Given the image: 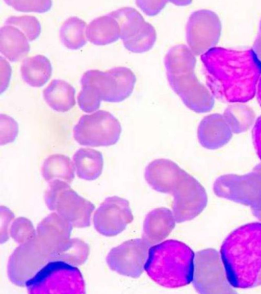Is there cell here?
<instances>
[{
	"mask_svg": "<svg viewBox=\"0 0 261 294\" xmlns=\"http://www.w3.org/2000/svg\"><path fill=\"white\" fill-rule=\"evenodd\" d=\"M208 89L225 103H242L256 94L261 64L252 50L214 47L201 55Z\"/></svg>",
	"mask_w": 261,
	"mask_h": 294,
	"instance_id": "1",
	"label": "cell"
},
{
	"mask_svg": "<svg viewBox=\"0 0 261 294\" xmlns=\"http://www.w3.org/2000/svg\"><path fill=\"white\" fill-rule=\"evenodd\" d=\"M220 252L231 286L246 289L261 285V223L235 229L224 240Z\"/></svg>",
	"mask_w": 261,
	"mask_h": 294,
	"instance_id": "2",
	"label": "cell"
},
{
	"mask_svg": "<svg viewBox=\"0 0 261 294\" xmlns=\"http://www.w3.org/2000/svg\"><path fill=\"white\" fill-rule=\"evenodd\" d=\"M196 59L188 46L176 45L169 50L165 65L169 84L184 104L197 113H206L214 105V97L194 73Z\"/></svg>",
	"mask_w": 261,
	"mask_h": 294,
	"instance_id": "3",
	"label": "cell"
},
{
	"mask_svg": "<svg viewBox=\"0 0 261 294\" xmlns=\"http://www.w3.org/2000/svg\"><path fill=\"white\" fill-rule=\"evenodd\" d=\"M194 256L186 244L167 240L150 248L145 269L149 277L162 286H184L192 281Z\"/></svg>",
	"mask_w": 261,
	"mask_h": 294,
	"instance_id": "4",
	"label": "cell"
},
{
	"mask_svg": "<svg viewBox=\"0 0 261 294\" xmlns=\"http://www.w3.org/2000/svg\"><path fill=\"white\" fill-rule=\"evenodd\" d=\"M31 293H84L85 284L76 266L50 260L26 283Z\"/></svg>",
	"mask_w": 261,
	"mask_h": 294,
	"instance_id": "5",
	"label": "cell"
},
{
	"mask_svg": "<svg viewBox=\"0 0 261 294\" xmlns=\"http://www.w3.org/2000/svg\"><path fill=\"white\" fill-rule=\"evenodd\" d=\"M44 201L49 210L57 212L73 227L82 228L90 225L94 205L79 195L69 183L60 180L49 182Z\"/></svg>",
	"mask_w": 261,
	"mask_h": 294,
	"instance_id": "6",
	"label": "cell"
},
{
	"mask_svg": "<svg viewBox=\"0 0 261 294\" xmlns=\"http://www.w3.org/2000/svg\"><path fill=\"white\" fill-rule=\"evenodd\" d=\"M121 131L119 121L113 114L98 110L81 116L73 129V136L81 145L108 146L118 142Z\"/></svg>",
	"mask_w": 261,
	"mask_h": 294,
	"instance_id": "7",
	"label": "cell"
},
{
	"mask_svg": "<svg viewBox=\"0 0 261 294\" xmlns=\"http://www.w3.org/2000/svg\"><path fill=\"white\" fill-rule=\"evenodd\" d=\"M136 81V77L130 69L125 67H116L105 71L88 70L83 75L81 84L94 86L102 101L118 103L131 94Z\"/></svg>",
	"mask_w": 261,
	"mask_h": 294,
	"instance_id": "8",
	"label": "cell"
},
{
	"mask_svg": "<svg viewBox=\"0 0 261 294\" xmlns=\"http://www.w3.org/2000/svg\"><path fill=\"white\" fill-rule=\"evenodd\" d=\"M109 14L118 22L120 38L127 50L142 53L151 48L156 40L155 29L136 9L121 8Z\"/></svg>",
	"mask_w": 261,
	"mask_h": 294,
	"instance_id": "9",
	"label": "cell"
},
{
	"mask_svg": "<svg viewBox=\"0 0 261 294\" xmlns=\"http://www.w3.org/2000/svg\"><path fill=\"white\" fill-rule=\"evenodd\" d=\"M226 276L217 251L206 249L197 252L194 256L193 284L200 293L231 292Z\"/></svg>",
	"mask_w": 261,
	"mask_h": 294,
	"instance_id": "10",
	"label": "cell"
},
{
	"mask_svg": "<svg viewBox=\"0 0 261 294\" xmlns=\"http://www.w3.org/2000/svg\"><path fill=\"white\" fill-rule=\"evenodd\" d=\"M49 261L48 255L35 237L20 244L10 256L7 265L8 278L17 286H25Z\"/></svg>",
	"mask_w": 261,
	"mask_h": 294,
	"instance_id": "11",
	"label": "cell"
},
{
	"mask_svg": "<svg viewBox=\"0 0 261 294\" xmlns=\"http://www.w3.org/2000/svg\"><path fill=\"white\" fill-rule=\"evenodd\" d=\"M213 190L219 197L252 208L261 201V174L254 170L244 175L221 176L215 181Z\"/></svg>",
	"mask_w": 261,
	"mask_h": 294,
	"instance_id": "12",
	"label": "cell"
},
{
	"mask_svg": "<svg viewBox=\"0 0 261 294\" xmlns=\"http://www.w3.org/2000/svg\"><path fill=\"white\" fill-rule=\"evenodd\" d=\"M221 23L213 12L199 10L190 16L186 27L188 47L194 55H203L215 47L221 33Z\"/></svg>",
	"mask_w": 261,
	"mask_h": 294,
	"instance_id": "13",
	"label": "cell"
},
{
	"mask_svg": "<svg viewBox=\"0 0 261 294\" xmlns=\"http://www.w3.org/2000/svg\"><path fill=\"white\" fill-rule=\"evenodd\" d=\"M172 212L176 223L190 220L205 208L207 196L203 186L188 173L184 176L172 193Z\"/></svg>",
	"mask_w": 261,
	"mask_h": 294,
	"instance_id": "14",
	"label": "cell"
},
{
	"mask_svg": "<svg viewBox=\"0 0 261 294\" xmlns=\"http://www.w3.org/2000/svg\"><path fill=\"white\" fill-rule=\"evenodd\" d=\"M149 246L143 238L125 241L109 252L106 258L107 264L110 269L119 274L138 278L145 268Z\"/></svg>",
	"mask_w": 261,
	"mask_h": 294,
	"instance_id": "15",
	"label": "cell"
},
{
	"mask_svg": "<svg viewBox=\"0 0 261 294\" xmlns=\"http://www.w3.org/2000/svg\"><path fill=\"white\" fill-rule=\"evenodd\" d=\"M133 220L128 201L123 198L108 197L93 215L95 230L106 236H114L122 232Z\"/></svg>",
	"mask_w": 261,
	"mask_h": 294,
	"instance_id": "16",
	"label": "cell"
},
{
	"mask_svg": "<svg viewBox=\"0 0 261 294\" xmlns=\"http://www.w3.org/2000/svg\"><path fill=\"white\" fill-rule=\"evenodd\" d=\"M72 225L54 212L43 219L36 229V238L50 258L61 250L70 239Z\"/></svg>",
	"mask_w": 261,
	"mask_h": 294,
	"instance_id": "17",
	"label": "cell"
},
{
	"mask_svg": "<svg viewBox=\"0 0 261 294\" xmlns=\"http://www.w3.org/2000/svg\"><path fill=\"white\" fill-rule=\"evenodd\" d=\"M187 173L175 162L168 159L159 158L148 164L144 177L154 190L172 194Z\"/></svg>",
	"mask_w": 261,
	"mask_h": 294,
	"instance_id": "18",
	"label": "cell"
},
{
	"mask_svg": "<svg viewBox=\"0 0 261 294\" xmlns=\"http://www.w3.org/2000/svg\"><path fill=\"white\" fill-rule=\"evenodd\" d=\"M232 132L223 114H211L205 116L197 129L200 145L208 150L222 147L230 140Z\"/></svg>",
	"mask_w": 261,
	"mask_h": 294,
	"instance_id": "19",
	"label": "cell"
},
{
	"mask_svg": "<svg viewBox=\"0 0 261 294\" xmlns=\"http://www.w3.org/2000/svg\"><path fill=\"white\" fill-rule=\"evenodd\" d=\"M173 212L165 207L155 208L146 216L143 229V239L150 246L164 240L175 226Z\"/></svg>",
	"mask_w": 261,
	"mask_h": 294,
	"instance_id": "20",
	"label": "cell"
},
{
	"mask_svg": "<svg viewBox=\"0 0 261 294\" xmlns=\"http://www.w3.org/2000/svg\"><path fill=\"white\" fill-rule=\"evenodd\" d=\"M25 35L17 28L5 24L0 30V51L11 62L24 57L30 46Z\"/></svg>",
	"mask_w": 261,
	"mask_h": 294,
	"instance_id": "21",
	"label": "cell"
},
{
	"mask_svg": "<svg viewBox=\"0 0 261 294\" xmlns=\"http://www.w3.org/2000/svg\"><path fill=\"white\" fill-rule=\"evenodd\" d=\"M87 40L97 45L114 42L120 37V27L117 21L108 14L93 19L86 31Z\"/></svg>",
	"mask_w": 261,
	"mask_h": 294,
	"instance_id": "22",
	"label": "cell"
},
{
	"mask_svg": "<svg viewBox=\"0 0 261 294\" xmlns=\"http://www.w3.org/2000/svg\"><path fill=\"white\" fill-rule=\"evenodd\" d=\"M75 92L74 87L66 81L54 79L44 89L43 96L52 109L64 112L75 105Z\"/></svg>",
	"mask_w": 261,
	"mask_h": 294,
	"instance_id": "23",
	"label": "cell"
},
{
	"mask_svg": "<svg viewBox=\"0 0 261 294\" xmlns=\"http://www.w3.org/2000/svg\"><path fill=\"white\" fill-rule=\"evenodd\" d=\"M73 163L77 177L92 181L101 175L103 166L102 154L94 149L81 148L73 156Z\"/></svg>",
	"mask_w": 261,
	"mask_h": 294,
	"instance_id": "24",
	"label": "cell"
},
{
	"mask_svg": "<svg viewBox=\"0 0 261 294\" xmlns=\"http://www.w3.org/2000/svg\"><path fill=\"white\" fill-rule=\"evenodd\" d=\"M23 80L33 87L43 86L49 79L52 67L49 60L44 56L37 55L24 59L20 67Z\"/></svg>",
	"mask_w": 261,
	"mask_h": 294,
	"instance_id": "25",
	"label": "cell"
},
{
	"mask_svg": "<svg viewBox=\"0 0 261 294\" xmlns=\"http://www.w3.org/2000/svg\"><path fill=\"white\" fill-rule=\"evenodd\" d=\"M75 167L68 156L56 154L49 156L44 161L41 168L43 179L47 182L60 180L68 183L74 178Z\"/></svg>",
	"mask_w": 261,
	"mask_h": 294,
	"instance_id": "26",
	"label": "cell"
},
{
	"mask_svg": "<svg viewBox=\"0 0 261 294\" xmlns=\"http://www.w3.org/2000/svg\"><path fill=\"white\" fill-rule=\"evenodd\" d=\"M87 26L84 20L76 16L67 18L62 24L59 31L60 38L63 44L72 50L84 46L87 41Z\"/></svg>",
	"mask_w": 261,
	"mask_h": 294,
	"instance_id": "27",
	"label": "cell"
},
{
	"mask_svg": "<svg viewBox=\"0 0 261 294\" xmlns=\"http://www.w3.org/2000/svg\"><path fill=\"white\" fill-rule=\"evenodd\" d=\"M223 115L234 133H241L247 131L254 119L252 110L241 103L229 106L224 111Z\"/></svg>",
	"mask_w": 261,
	"mask_h": 294,
	"instance_id": "28",
	"label": "cell"
},
{
	"mask_svg": "<svg viewBox=\"0 0 261 294\" xmlns=\"http://www.w3.org/2000/svg\"><path fill=\"white\" fill-rule=\"evenodd\" d=\"M89 254L88 244L77 238H70L66 246L50 260H60L74 266L83 264Z\"/></svg>",
	"mask_w": 261,
	"mask_h": 294,
	"instance_id": "29",
	"label": "cell"
},
{
	"mask_svg": "<svg viewBox=\"0 0 261 294\" xmlns=\"http://www.w3.org/2000/svg\"><path fill=\"white\" fill-rule=\"evenodd\" d=\"M5 24L18 29L29 41L36 39L41 33V24L38 19L32 15L11 16L5 20Z\"/></svg>",
	"mask_w": 261,
	"mask_h": 294,
	"instance_id": "30",
	"label": "cell"
},
{
	"mask_svg": "<svg viewBox=\"0 0 261 294\" xmlns=\"http://www.w3.org/2000/svg\"><path fill=\"white\" fill-rule=\"evenodd\" d=\"M10 235L15 242L21 244L34 239L36 236V230L29 219L19 217L12 222Z\"/></svg>",
	"mask_w": 261,
	"mask_h": 294,
	"instance_id": "31",
	"label": "cell"
},
{
	"mask_svg": "<svg viewBox=\"0 0 261 294\" xmlns=\"http://www.w3.org/2000/svg\"><path fill=\"white\" fill-rule=\"evenodd\" d=\"M77 96V103L80 109L89 113L97 110L100 105L101 98L97 89L92 85L83 84Z\"/></svg>",
	"mask_w": 261,
	"mask_h": 294,
	"instance_id": "32",
	"label": "cell"
},
{
	"mask_svg": "<svg viewBox=\"0 0 261 294\" xmlns=\"http://www.w3.org/2000/svg\"><path fill=\"white\" fill-rule=\"evenodd\" d=\"M4 2L17 11L37 13H44L48 11L52 5L51 1L49 0H7Z\"/></svg>",
	"mask_w": 261,
	"mask_h": 294,
	"instance_id": "33",
	"label": "cell"
},
{
	"mask_svg": "<svg viewBox=\"0 0 261 294\" xmlns=\"http://www.w3.org/2000/svg\"><path fill=\"white\" fill-rule=\"evenodd\" d=\"M18 133V125L11 116L5 114L0 115V144L13 142Z\"/></svg>",
	"mask_w": 261,
	"mask_h": 294,
	"instance_id": "34",
	"label": "cell"
},
{
	"mask_svg": "<svg viewBox=\"0 0 261 294\" xmlns=\"http://www.w3.org/2000/svg\"><path fill=\"white\" fill-rule=\"evenodd\" d=\"M1 243L6 242L9 238L10 223L14 218V213L7 207L1 206Z\"/></svg>",
	"mask_w": 261,
	"mask_h": 294,
	"instance_id": "35",
	"label": "cell"
},
{
	"mask_svg": "<svg viewBox=\"0 0 261 294\" xmlns=\"http://www.w3.org/2000/svg\"><path fill=\"white\" fill-rule=\"evenodd\" d=\"M167 1H137V5L146 14L154 15L165 6Z\"/></svg>",
	"mask_w": 261,
	"mask_h": 294,
	"instance_id": "36",
	"label": "cell"
},
{
	"mask_svg": "<svg viewBox=\"0 0 261 294\" xmlns=\"http://www.w3.org/2000/svg\"><path fill=\"white\" fill-rule=\"evenodd\" d=\"M1 93L7 88L11 76L12 69L8 61L3 57L0 58Z\"/></svg>",
	"mask_w": 261,
	"mask_h": 294,
	"instance_id": "37",
	"label": "cell"
},
{
	"mask_svg": "<svg viewBox=\"0 0 261 294\" xmlns=\"http://www.w3.org/2000/svg\"><path fill=\"white\" fill-rule=\"evenodd\" d=\"M252 138L257 154L261 160V116L258 118L254 126Z\"/></svg>",
	"mask_w": 261,
	"mask_h": 294,
	"instance_id": "38",
	"label": "cell"
},
{
	"mask_svg": "<svg viewBox=\"0 0 261 294\" xmlns=\"http://www.w3.org/2000/svg\"><path fill=\"white\" fill-rule=\"evenodd\" d=\"M256 59L261 64V21L259 30L252 50Z\"/></svg>",
	"mask_w": 261,
	"mask_h": 294,
	"instance_id": "39",
	"label": "cell"
},
{
	"mask_svg": "<svg viewBox=\"0 0 261 294\" xmlns=\"http://www.w3.org/2000/svg\"><path fill=\"white\" fill-rule=\"evenodd\" d=\"M253 214L261 220V201L255 206L251 208Z\"/></svg>",
	"mask_w": 261,
	"mask_h": 294,
	"instance_id": "40",
	"label": "cell"
},
{
	"mask_svg": "<svg viewBox=\"0 0 261 294\" xmlns=\"http://www.w3.org/2000/svg\"><path fill=\"white\" fill-rule=\"evenodd\" d=\"M256 94L257 95L258 103L261 106V76L258 82Z\"/></svg>",
	"mask_w": 261,
	"mask_h": 294,
	"instance_id": "41",
	"label": "cell"
},
{
	"mask_svg": "<svg viewBox=\"0 0 261 294\" xmlns=\"http://www.w3.org/2000/svg\"><path fill=\"white\" fill-rule=\"evenodd\" d=\"M254 170H255L261 174V164L256 165L254 168Z\"/></svg>",
	"mask_w": 261,
	"mask_h": 294,
	"instance_id": "42",
	"label": "cell"
}]
</instances>
